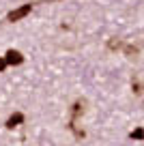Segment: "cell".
Listing matches in <instances>:
<instances>
[{"mask_svg":"<svg viewBox=\"0 0 144 146\" xmlns=\"http://www.w3.org/2000/svg\"><path fill=\"white\" fill-rule=\"evenodd\" d=\"M5 58H7V62H9V64H22L24 62V56L19 54L17 50H9Z\"/></svg>","mask_w":144,"mask_h":146,"instance_id":"cell-2","label":"cell"},{"mask_svg":"<svg viewBox=\"0 0 144 146\" xmlns=\"http://www.w3.org/2000/svg\"><path fill=\"white\" fill-rule=\"evenodd\" d=\"M19 123H24V114H22V112H15V114H11V116H9V120H7V129L17 127Z\"/></svg>","mask_w":144,"mask_h":146,"instance_id":"cell-3","label":"cell"},{"mask_svg":"<svg viewBox=\"0 0 144 146\" xmlns=\"http://www.w3.org/2000/svg\"><path fill=\"white\" fill-rule=\"evenodd\" d=\"M123 50H125V54L129 56V58H135V56L140 54V47H138V45H125Z\"/></svg>","mask_w":144,"mask_h":146,"instance_id":"cell-7","label":"cell"},{"mask_svg":"<svg viewBox=\"0 0 144 146\" xmlns=\"http://www.w3.org/2000/svg\"><path fill=\"white\" fill-rule=\"evenodd\" d=\"M123 47H125V45H123V41H121V39H110V41H108V50H112V52L123 50Z\"/></svg>","mask_w":144,"mask_h":146,"instance_id":"cell-6","label":"cell"},{"mask_svg":"<svg viewBox=\"0 0 144 146\" xmlns=\"http://www.w3.org/2000/svg\"><path fill=\"white\" fill-rule=\"evenodd\" d=\"M84 112V101H77L75 105H73V110H71V125H75V118Z\"/></svg>","mask_w":144,"mask_h":146,"instance_id":"cell-5","label":"cell"},{"mask_svg":"<svg viewBox=\"0 0 144 146\" xmlns=\"http://www.w3.org/2000/svg\"><path fill=\"white\" fill-rule=\"evenodd\" d=\"M131 90L138 92V95L144 92V78H142V75H135V78L131 80Z\"/></svg>","mask_w":144,"mask_h":146,"instance_id":"cell-4","label":"cell"},{"mask_svg":"<svg viewBox=\"0 0 144 146\" xmlns=\"http://www.w3.org/2000/svg\"><path fill=\"white\" fill-rule=\"evenodd\" d=\"M129 137H131V140H144V129H142V127L133 129V131L129 133Z\"/></svg>","mask_w":144,"mask_h":146,"instance_id":"cell-8","label":"cell"},{"mask_svg":"<svg viewBox=\"0 0 144 146\" xmlns=\"http://www.w3.org/2000/svg\"><path fill=\"white\" fill-rule=\"evenodd\" d=\"M7 64H9V62H7V58H0V71H5Z\"/></svg>","mask_w":144,"mask_h":146,"instance_id":"cell-9","label":"cell"},{"mask_svg":"<svg viewBox=\"0 0 144 146\" xmlns=\"http://www.w3.org/2000/svg\"><path fill=\"white\" fill-rule=\"evenodd\" d=\"M32 11V5H22L19 9H15V11H11L9 15H7V22H19L22 17H26L28 13Z\"/></svg>","mask_w":144,"mask_h":146,"instance_id":"cell-1","label":"cell"}]
</instances>
